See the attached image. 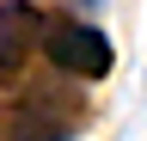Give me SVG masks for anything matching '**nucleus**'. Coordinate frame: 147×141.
<instances>
[{"mask_svg":"<svg viewBox=\"0 0 147 141\" xmlns=\"http://www.w3.org/2000/svg\"><path fill=\"white\" fill-rule=\"evenodd\" d=\"M43 49L61 74H80V80H104L110 74V37L98 25H80V19H55L43 31Z\"/></svg>","mask_w":147,"mask_h":141,"instance_id":"nucleus-1","label":"nucleus"},{"mask_svg":"<svg viewBox=\"0 0 147 141\" xmlns=\"http://www.w3.org/2000/svg\"><path fill=\"white\" fill-rule=\"evenodd\" d=\"M43 19H37V6L25 0H0V80H12L18 67H25L31 43H43Z\"/></svg>","mask_w":147,"mask_h":141,"instance_id":"nucleus-2","label":"nucleus"},{"mask_svg":"<svg viewBox=\"0 0 147 141\" xmlns=\"http://www.w3.org/2000/svg\"><path fill=\"white\" fill-rule=\"evenodd\" d=\"M0 141H61V135L25 104H0Z\"/></svg>","mask_w":147,"mask_h":141,"instance_id":"nucleus-3","label":"nucleus"},{"mask_svg":"<svg viewBox=\"0 0 147 141\" xmlns=\"http://www.w3.org/2000/svg\"><path fill=\"white\" fill-rule=\"evenodd\" d=\"M74 6H86V12H92V6H104V0H74Z\"/></svg>","mask_w":147,"mask_h":141,"instance_id":"nucleus-4","label":"nucleus"}]
</instances>
